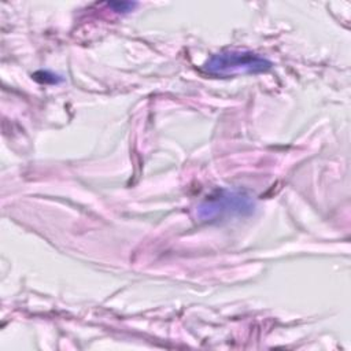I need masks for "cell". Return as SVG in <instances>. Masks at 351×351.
Returning <instances> with one entry per match:
<instances>
[{
	"label": "cell",
	"mask_w": 351,
	"mask_h": 351,
	"mask_svg": "<svg viewBox=\"0 0 351 351\" xmlns=\"http://www.w3.org/2000/svg\"><path fill=\"white\" fill-rule=\"evenodd\" d=\"M252 210L254 202L244 192L221 189L197 206V215L203 221H214L228 215L250 214Z\"/></svg>",
	"instance_id": "2"
},
{
	"label": "cell",
	"mask_w": 351,
	"mask_h": 351,
	"mask_svg": "<svg viewBox=\"0 0 351 351\" xmlns=\"http://www.w3.org/2000/svg\"><path fill=\"white\" fill-rule=\"evenodd\" d=\"M273 63L245 49H228L210 56L203 64V70L211 75L229 77L236 74H258L270 70Z\"/></svg>",
	"instance_id": "1"
},
{
	"label": "cell",
	"mask_w": 351,
	"mask_h": 351,
	"mask_svg": "<svg viewBox=\"0 0 351 351\" xmlns=\"http://www.w3.org/2000/svg\"><path fill=\"white\" fill-rule=\"evenodd\" d=\"M107 5L115 11V12H130L133 11V8L137 5V3H132V1H110L107 3Z\"/></svg>",
	"instance_id": "3"
}]
</instances>
